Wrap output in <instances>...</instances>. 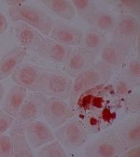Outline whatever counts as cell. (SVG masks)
I'll return each mask as SVG.
<instances>
[{"mask_svg": "<svg viewBox=\"0 0 140 157\" xmlns=\"http://www.w3.org/2000/svg\"><path fill=\"white\" fill-rule=\"evenodd\" d=\"M14 121L15 118L6 113L3 109H0V135H3L9 130Z\"/></svg>", "mask_w": 140, "mask_h": 157, "instance_id": "28", "label": "cell"}, {"mask_svg": "<svg viewBox=\"0 0 140 157\" xmlns=\"http://www.w3.org/2000/svg\"><path fill=\"white\" fill-rule=\"evenodd\" d=\"M106 42H107L106 34L104 32L98 31L93 27H92L82 36L81 47H82L83 49L87 50L90 52L96 54L104 49V47L106 46Z\"/></svg>", "mask_w": 140, "mask_h": 157, "instance_id": "20", "label": "cell"}, {"mask_svg": "<svg viewBox=\"0 0 140 157\" xmlns=\"http://www.w3.org/2000/svg\"><path fill=\"white\" fill-rule=\"evenodd\" d=\"M43 5L54 14L65 20H71L75 16V9L69 0H44Z\"/></svg>", "mask_w": 140, "mask_h": 157, "instance_id": "21", "label": "cell"}, {"mask_svg": "<svg viewBox=\"0 0 140 157\" xmlns=\"http://www.w3.org/2000/svg\"><path fill=\"white\" fill-rule=\"evenodd\" d=\"M14 30L20 46L25 48L26 50L29 49L38 52L40 48L49 40L38 31L23 22H17Z\"/></svg>", "mask_w": 140, "mask_h": 157, "instance_id": "11", "label": "cell"}, {"mask_svg": "<svg viewBox=\"0 0 140 157\" xmlns=\"http://www.w3.org/2000/svg\"><path fill=\"white\" fill-rule=\"evenodd\" d=\"M124 78L133 83L134 85L139 83L140 78V62L138 58H133L128 62L125 70H124Z\"/></svg>", "mask_w": 140, "mask_h": 157, "instance_id": "25", "label": "cell"}, {"mask_svg": "<svg viewBox=\"0 0 140 157\" xmlns=\"http://www.w3.org/2000/svg\"><path fill=\"white\" fill-rule=\"evenodd\" d=\"M121 139L126 148H130L140 143V121L139 118L125 120L115 126L113 129Z\"/></svg>", "mask_w": 140, "mask_h": 157, "instance_id": "15", "label": "cell"}, {"mask_svg": "<svg viewBox=\"0 0 140 157\" xmlns=\"http://www.w3.org/2000/svg\"><path fill=\"white\" fill-rule=\"evenodd\" d=\"M112 76V68L103 62L93 64L88 69L79 73L73 82L69 95V105L73 109L78 97L83 92L106 83Z\"/></svg>", "mask_w": 140, "mask_h": 157, "instance_id": "1", "label": "cell"}, {"mask_svg": "<svg viewBox=\"0 0 140 157\" xmlns=\"http://www.w3.org/2000/svg\"><path fill=\"white\" fill-rule=\"evenodd\" d=\"M3 95H4V88H3V85H2V83L0 82V101L2 100Z\"/></svg>", "mask_w": 140, "mask_h": 157, "instance_id": "34", "label": "cell"}, {"mask_svg": "<svg viewBox=\"0 0 140 157\" xmlns=\"http://www.w3.org/2000/svg\"><path fill=\"white\" fill-rule=\"evenodd\" d=\"M9 136L11 137L13 142V156L32 157L35 155L33 152V149L30 147L29 142L27 140L25 124L20 123L17 119H15L14 123L9 128Z\"/></svg>", "mask_w": 140, "mask_h": 157, "instance_id": "16", "label": "cell"}, {"mask_svg": "<svg viewBox=\"0 0 140 157\" xmlns=\"http://www.w3.org/2000/svg\"><path fill=\"white\" fill-rule=\"evenodd\" d=\"M132 47L133 45L125 41L113 39L102 50L101 58L103 63H105L111 68L123 66L127 61Z\"/></svg>", "mask_w": 140, "mask_h": 157, "instance_id": "8", "label": "cell"}, {"mask_svg": "<svg viewBox=\"0 0 140 157\" xmlns=\"http://www.w3.org/2000/svg\"><path fill=\"white\" fill-rule=\"evenodd\" d=\"M134 84L131 83L126 78H119L116 81L114 90L117 94L119 95H129L132 93Z\"/></svg>", "mask_w": 140, "mask_h": 157, "instance_id": "27", "label": "cell"}, {"mask_svg": "<svg viewBox=\"0 0 140 157\" xmlns=\"http://www.w3.org/2000/svg\"><path fill=\"white\" fill-rule=\"evenodd\" d=\"M126 149V146L116 132L111 130L106 132L99 140L94 141L86 150V155L93 157H115L119 156Z\"/></svg>", "mask_w": 140, "mask_h": 157, "instance_id": "5", "label": "cell"}, {"mask_svg": "<svg viewBox=\"0 0 140 157\" xmlns=\"http://www.w3.org/2000/svg\"><path fill=\"white\" fill-rule=\"evenodd\" d=\"M36 155L39 157H66V152L61 143L53 140L48 144H45L38 151Z\"/></svg>", "mask_w": 140, "mask_h": 157, "instance_id": "24", "label": "cell"}, {"mask_svg": "<svg viewBox=\"0 0 140 157\" xmlns=\"http://www.w3.org/2000/svg\"><path fill=\"white\" fill-rule=\"evenodd\" d=\"M41 67L30 64L20 65L12 73V81L16 85L31 92H39Z\"/></svg>", "mask_w": 140, "mask_h": 157, "instance_id": "10", "label": "cell"}, {"mask_svg": "<svg viewBox=\"0 0 140 157\" xmlns=\"http://www.w3.org/2000/svg\"><path fill=\"white\" fill-rule=\"evenodd\" d=\"M47 99L48 97L39 92H33L27 94L16 119L25 125L36 121L43 114Z\"/></svg>", "mask_w": 140, "mask_h": 157, "instance_id": "7", "label": "cell"}, {"mask_svg": "<svg viewBox=\"0 0 140 157\" xmlns=\"http://www.w3.org/2000/svg\"><path fill=\"white\" fill-rule=\"evenodd\" d=\"M8 11L9 18L13 22H23L44 36H48L51 34L54 25V21L47 13L33 6L21 5L9 7Z\"/></svg>", "mask_w": 140, "mask_h": 157, "instance_id": "2", "label": "cell"}, {"mask_svg": "<svg viewBox=\"0 0 140 157\" xmlns=\"http://www.w3.org/2000/svg\"><path fill=\"white\" fill-rule=\"evenodd\" d=\"M71 52L72 49L69 46L60 44L49 39L47 43L38 51V53L42 58L47 60L55 63H66Z\"/></svg>", "mask_w": 140, "mask_h": 157, "instance_id": "19", "label": "cell"}, {"mask_svg": "<svg viewBox=\"0 0 140 157\" xmlns=\"http://www.w3.org/2000/svg\"><path fill=\"white\" fill-rule=\"evenodd\" d=\"M27 96V90L19 85L12 86L6 99L3 103L2 109L13 118L18 116V113L21 109L25 98Z\"/></svg>", "mask_w": 140, "mask_h": 157, "instance_id": "18", "label": "cell"}, {"mask_svg": "<svg viewBox=\"0 0 140 157\" xmlns=\"http://www.w3.org/2000/svg\"><path fill=\"white\" fill-rule=\"evenodd\" d=\"M27 50L22 46H18L10 50L0 60V81L5 80L15 69L23 64Z\"/></svg>", "mask_w": 140, "mask_h": 157, "instance_id": "17", "label": "cell"}, {"mask_svg": "<svg viewBox=\"0 0 140 157\" xmlns=\"http://www.w3.org/2000/svg\"><path fill=\"white\" fill-rule=\"evenodd\" d=\"M8 29V21L5 15L0 12V35L5 33V31Z\"/></svg>", "mask_w": 140, "mask_h": 157, "instance_id": "32", "label": "cell"}, {"mask_svg": "<svg viewBox=\"0 0 140 157\" xmlns=\"http://www.w3.org/2000/svg\"><path fill=\"white\" fill-rule=\"evenodd\" d=\"M25 2L26 1H23V0H21V1H7V4L9 7H17V6L24 5Z\"/></svg>", "mask_w": 140, "mask_h": 157, "instance_id": "33", "label": "cell"}, {"mask_svg": "<svg viewBox=\"0 0 140 157\" xmlns=\"http://www.w3.org/2000/svg\"><path fill=\"white\" fill-rule=\"evenodd\" d=\"M71 2L75 11L78 12L79 17L82 18L87 23H90L92 18L97 11L95 4L90 0H73Z\"/></svg>", "mask_w": 140, "mask_h": 157, "instance_id": "23", "label": "cell"}, {"mask_svg": "<svg viewBox=\"0 0 140 157\" xmlns=\"http://www.w3.org/2000/svg\"><path fill=\"white\" fill-rule=\"evenodd\" d=\"M89 24L98 31L107 32L113 30L116 24V19L108 12L96 11Z\"/></svg>", "mask_w": 140, "mask_h": 157, "instance_id": "22", "label": "cell"}, {"mask_svg": "<svg viewBox=\"0 0 140 157\" xmlns=\"http://www.w3.org/2000/svg\"><path fill=\"white\" fill-rule=\"evenodd\" d=\"M139 94L133 93L131 95L128 96L127 99V109L132 113H138L139 112Z\"/></svg>", "mask_w": 140, "mask_h": 157, "instance_id": "29", "label": "cell"}, {"mask_svg": "<svg viewBox=\"0 0 140 157\" xmlns=\"http://www.w3.org/2000/svg\"><path fill=\"white\" fill-rule=\"evenodd\" d=\"M43 115L50 126L56 129L72 119L75 112L70 105L65 100L57 97H50L46 101Z\"/></svg>", "mask_w": 140, "mask_h": 157, "instance_id": "6", "label": "cell"}, {"mask_svg": "<svg viewBox=\"0 0 140 157\" xmlns=\"http://www.w3.org/2000/svg\"><path fill=\"white\" fill-rule=\"evenodd\" d=\"M139 23L138 20L129 14L119 16L113 28L114 39L125 41L131 45L134 43V40L138 36Z\"/></svg>", "mask_w": 140, "mask_h": 157, "instance_id": "13", "label": "cell"}, {"mask_svg": "<svg viewBox=\"0 0 140 157\" xmlns=\"http://www.w3.org/2000/svg\"><path fill=\"white\" fill-rule=\"evenodd\" d=\"M51 39L53 41L66 46H78L82 40V32L63 21L54 22L53 27L50 34Z\"/></svg>", "mask_w": 140, "mask_h": 157, "instance_id": "12", "label": "cell"}, {"mask_svg": "<svg viewBox=\"0 0 140 157\" xmlns=\"http://www.w3.org/2000/svg\"><path fill=\"white\" fill-rule=\"evenodd\" d=\"M25 134L32 149H37L55 140L51 128L43 122H31L25 125Z\"/></svg>", "mask_w": 140, "mask_h": 157, "instance_id": "14", "label": "cell"}, {"mask_svg": "<svg viewBox=\"0 0 140 157\" xmlns=\"http://www.w3.org/2000/svg\"><path fill=\"white\" fill-rule=\"evenodd\" d=\"M13 142L9 136L0 135V157L13 156Z\"/></svg>", "mask_w": 140, "mask_h": 157, "instance_id": "26", "label": "cell"}, {"mask_svg": "<svg viewBox=\"0 0 140 157\" xmlns=\"http://www.w3.org/2000/svg\"><path fill=\"white\" fill-rule=\"evenodd\" d=\"M117 6L124 10L130 12H138L139 10V2L138 1H131V0H124V1H118Z\"/></svg>", "mask_w": 140, "mask_h": 157, "instance_id": "30", "label": "cell"}, {"mask_svg": "<svg viewBox=\"0 0 140 157\" xmlns=\"http://www.w3.org/2000/svg\"><path fill=\"white\" fill-rule=\"evenodd\" d=\"M54 136L62 146L68 150L81 147L87 140V133L83 124L74 118L56 128Z\"/></svg>", "mask_w": 140, "mask_h": 157, "instance_id": "4", "label": "cell"}, {"mask_svg": "<svg viewBox=\"0 0 140 157\" xmlns=\"http://www.w3.org/2000/svg\"><path fill=\"white\" fill-rule=\"evenodd\" d=\"M72 85L73 78L66 73L42 68L39 81V93L66 101L69 99Z\"/></svg>", "mask_w": 140, "mask_h": 157, "instance_id": "3", "label": "cell"}, {"mask_svg": "<svg viewBox=\"0 0 140 157\" xmlns=\"http://www.w3.org/2000/svg\"><path fill=\"white\" fill-rule=\"evenodd\" d=\"M95 55L96 54L88 52L82 47L77 46V48L72 50L66 61V73L71 78H76L79 73L95 64Z\"/></svg>", "mask_w": 140, "mask_h": 157, "instance_id": "9", "label": "cell"}, {"mask_svg": "<svg viewBox=\"0 0 140 157\" xmlns=\"http://www.w3.org/2000/svg\"><path fill=\"white\" fill-rule=\"evenodd\" d=\"M140 155V147L139 145H135L130 148H127L123 152L121 153L122 157H138Z\"/></svg>", "mask_w": 140, "mask_h": 157, "instance_id": "31", "label": "cell"}]
</instances>
